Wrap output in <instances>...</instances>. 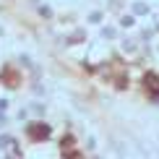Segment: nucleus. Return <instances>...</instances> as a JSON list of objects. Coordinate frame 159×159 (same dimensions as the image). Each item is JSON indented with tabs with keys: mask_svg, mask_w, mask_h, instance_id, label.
Wrapping results in <instances>:
<instances>
[{
	"mask_svg": "<svg viewBox=\"0 0 159 159\" xmlns=\"http://www.w3.org/2000/svg\"><path fill=\"white\" fill-rule=\"evenodd\" d=\"M29 136L34 138V141H42V138L50 136V128H47V125H42V123H34V125H29Z\"/></svg>",
	"mask_w": 159,
	"mask_h": 159,
	"instance_id": "nucleus-1",
	"label": "nucleus"
},
{
	"mask_svg": "<svg viewBox=\"0 0 159 159\" xmlns=\"http://www.w3.org/2000/svg\"><path fill=\"white\" fill-rule=\"evenodd\" d=\"M146 89L159 99V78H157V76H146Z\"/></svg>",
	"mask_w": 159,
	"mask_h": 159,
	"instance_id": "nucleus-2",
	"label": "nucleus"
}]
</instances>
